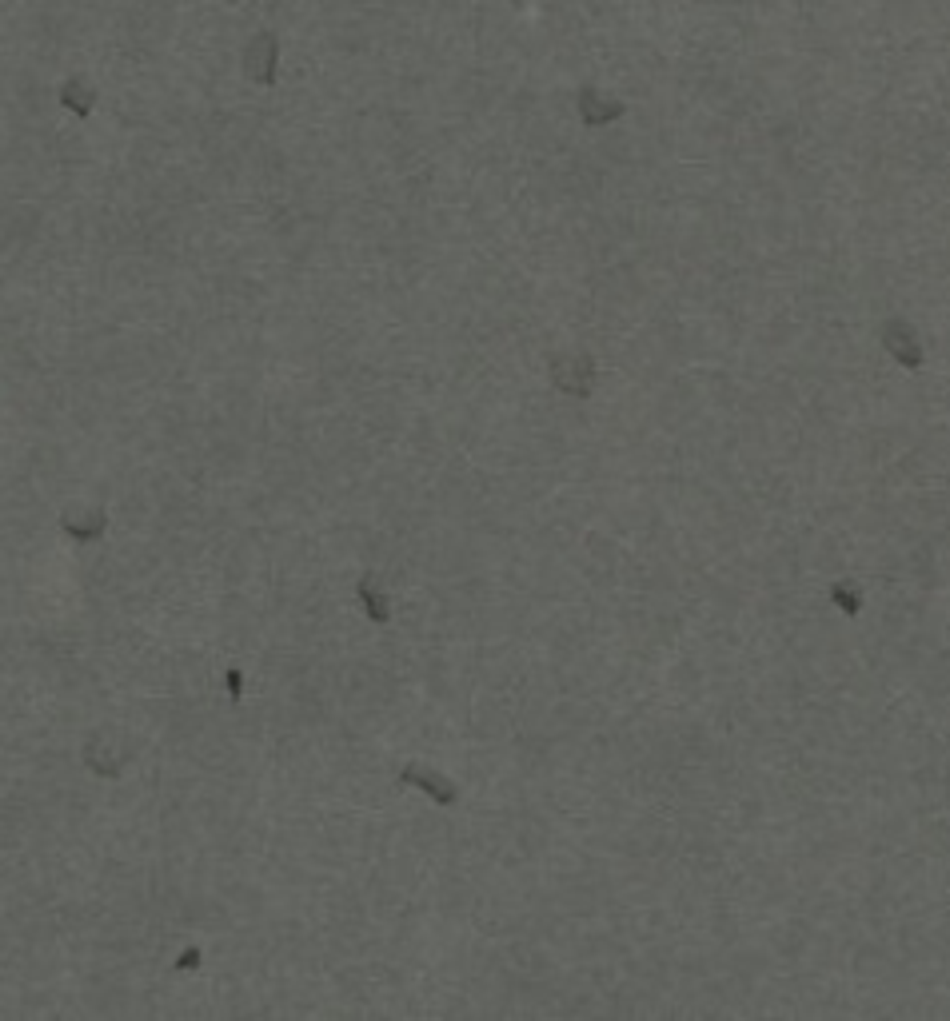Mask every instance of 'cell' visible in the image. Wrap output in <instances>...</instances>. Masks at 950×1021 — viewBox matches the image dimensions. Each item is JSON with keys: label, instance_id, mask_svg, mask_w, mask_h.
<instances>
[{"label": "cell", "instance_id": "7a4b0ae2", "mask_svg": "<svg viewBox=\"0 0 950 1021\" xmlns=\"http://www.w3.org/2000/svg\"><path fill=\"white\" fill-rule=\"evenodd\" d=\"M60 100H64L76 116H84V112H92V100H96V96H92V88H84L80 80H68V84L60 88Z\"/></svg>", "mask_w": 950, "mask_h": 1021}, {"label": "cell", "instance_id": "6da1fadb", "mask_svg": "<svg viewBox=\"0 0 950 1021\" xmlns=\"http://www.w3.org/2000/svg\"><path fill=\"white\" fill-rule=\"evenodd\" d=\"M276 64H280V40L272 32H256L244 48V72L256 84H272L276 80Z\"/></svg>", "mask_w": 950, "mask_h": 1021}]
</instances>
